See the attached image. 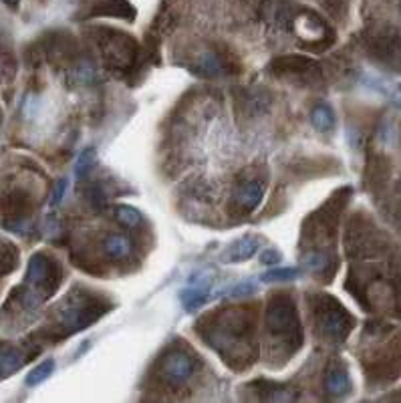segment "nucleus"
Segmentation results:
<instances>
[{
	"label": "nucleus",
	"instance_id": "f257e3e1",
	"mask_svg": "<svg viewBox=\"0 0 401 403\" xmlns=\"http://www.w3.org/2000/svg\"><path fill=\"white\" fill-rule=\"evenodd\" d=\"M24 305L35 307L39 305L42 298L51 295V291L57 286V280H53V262L44 255H35L28 260L26 268V278H24Z\"/></svg>",
	"mask_w": 401,
	"mask_h": 403
},
{
	"label": "nucleus",
	"instance_id": "ddd939ff",
	"mask_svg": "<svg viewBox=\"0 0 401 403\" xmlns=\"http://www.w3.org/2000/svg\"><path fill=\"white\" fill-rule=\"evenodd\" d=\"M115 220L126 228H137L144 222V216L133 206H117L115 208Z\"/></svg>",
	"mask_w": 401,
	"mask_h": 403
},
{
	"label": "nucleus",
	"instance_id": "4468645a",
	"mask_svg": "<svg viewBox=\"0 0 401 403\" xmlns=\"http://www.w3.org/2000/svg\"><path fill=\"white\" fill-rule=\"evenodd\" d=\"M95 160H97V151L95 148H87L79 153L77 157V166H75V175L77 178H87L89 171L95 168Z\"/></svg>",
	"mask_w": 401,
	"mask_h": 403
},
{
	"label": "nucleus",
	"instance_id": "f8f14e48",
	"mask_svg": "<svg viewBox=\"0 0 401 403\" xmlns=\"http://www.w3.org/2000/svg\"><path fill=\"white\" fill-rule=\"evenodd\" d=\"M53 371H55V359H44L35 369H31V373L26 375L24 381H26L28 387H37V385L46 381L53 375Z\"/></svg>",
	"mask_w": 401,
	"mask_h": 403
},
{
	"label": "nucleus",
	"instance_id": "1a4fd4ad",
	"mask_svg": "<svg viewBox=\"0 0 401 403\" xmlns=\"http://www.w3.org/2000/svg\"><path fill=\"white\" fill-rule=\"evenodd\" d=\"M327 391L333 393V395H341V393H347L351 389V377L345 369H331L329 375H327Z\"/></svg>",
	"mask_w": 401,
	"mask_h": 403
},
{
	"label": "nucleus",
	"instance_id": "2eb2a0df",
	"mask_svg": "<svg viewBox=\"0 0 401 403\" xmlns=\"http://www.w3.org/2000/svg\"><path fill=\"white\" fill-rule=\"evenodd\" d=\"M298 275H300V271L293 268V266H289V268H273V271L260 275V282H266V284H271V282H287V280L296 278Z\"/></svg>",
	"mask_w": 401,
	"mask_h": 403
},
{
	"label": "nucleus",
	"instance_id": "f3484780",
	"mask_svg": "<svg viewBox=\"0 0 401 403\" xmlns=\"http://www.w3.org/2000/svg\"><path fill=\"white\" fill-rule=\"evenodd\" d=\"M69 190V180L67 178H61L57 184H55V188H53V194H51V200H49V204L55 208V206H59L61 202H63L65 194Z\"/></svg>",
	"mask_w": 401,
	"mask_h": 403
},
{
	"label": "nucleus",
	"instance_id": "0eeeda50",
	"mask_svg": "<svg viewBox=\"0 0 401 403\" xmlns=\"http://www.w3.org/2000/svg\"><path fill=\"white\" fill-rule=\"evenodd\" d=\"M26 361V355L17 347H2L0 349V379L19 371Z\"/></svg>",
	"mask_w": 401,
	"mask_h": 403
},
{
	"label": "nucleus",
	"instance_id": "9d476101",
	"mask_svg": "<svg viewBox=\"0 0 401 403\" xmlns=\"http://www.w3.org/2000/svg\"><path fill=\"white\" fill-rule=\"evenodd\" d=\"M105 252L107 256H111L113 260H119V258H127L131 252V242L129 238L121 236V234H111L105 240Z\"/></svg>",
	"mask_w": 401,
	"mask_h": 403
},
{
	"label": "nucleus",
	"instance_id": "aec40b11",
	"mask_svg": "<svg viewBox=\"0 0 401 403\" xmlns=\"http://www.w3.org/2000/svg\"><path fill=\"white\" fill-rule=\"evenodd\" d=\"M4 73H6V63H4V55L0 53V81L4 79Z\"/></svg>",
	"mask_w": 401,
	"mask_h": 403
},
{
	"label": "nucleus",
	"instance_id": "6ab92c4d",
	"mask_svg": "<svg viewBox=\"0 0 401 403\" xmlns=\"http://www.w3.org/2000/svg\"><path fill=\"white\" fill-rule=\"evenodd\" d=\"M280 260H282V255L276 248H266V250L260 252V262L266 264V266H276Z\"/></svg>",
	"mask_w": 401,
	"mask_h": 403
},
{
	"label": "nucleus",
	"instance_id": "20e7f679",
	"mask_svg": "<svg viewBox=\"0 0 401 403\" xmlns=\"http://www.w3.org/2000/svg\"><path fill=\"white\" fill-rule=\"evenodd\" d=\"M321 327L329 339H343L351 329V318L343 311V307L325 309L321 315Z\"/></svg>",
	"mask_w": 401,
	"mask_h": 403
},
{
	"label": "nucleus",
	"instance_id": "7ed1b4c3",
	"mask_svg": "<svg viewBox=\"0 0 401 403\" xmlns=\"http://www.w3.org/2000/svg\"><path fill=\"white\" fill-rule=\"evenodd\" d=\"M162 373H164V377L169 383L182 385V383H186L194 375V361L186 353H180V351L169 353L168 357L164 359Z\"/></svg>",
	"mask_w": 401,
	"mask_h": 403
},
{
	"label": "nucleus",
	"instance_id": "a211bd4d",
	"mask_svg": "<svg viewBox=\"0 0 401 403\" xmlns=\"http://www.w3.org/2000/svg\"><path fill=\"white\" fill-rule=\"evenodd\" d=\"M256 291V284L254 282H250V280H246V282H240V284H234L232 289H228V297H244V295H250V293H254Z\"/></svg>",
	"mask_w": 401,
	"mask_h": 403
},
{
	"label": "nucleus",
	"instance_id": "39448f33",
	"mask_svg": "<svg viewBox=\"0 0 401 403\" xmlns=\"http://www.w3.org/2000/svg\"><path fill=\"white\" fill-rule=\"evenodd\" d=\"M258 246H260V240L256 236H244V238L236 240L232 246L222 255V262H232V264L244 262L256 255Z\"/></svg>",
	"mask_w": 401,
	"mask_h": 403
},
{
	"label": "nucleus",
	"instance_id": "6e6552de",
	"mask_svg": "<svg viewBox=\"0 0 401 403\" xmlns=\"http://www.w3.org/2000/svg\"><path fill=\"white\" fill-rule=\"evenodd\" d=\"M262 194H264V190H262V186L258 182H246L244 186H240L238 191H236V200H238V204L244 210H254L260 204Z\"/></svg>",
	"mask_w": 401,
	"mask_h": 403
},
{
	"label": "nucleus",
	"instance_id": "f03ea898",
	"mask_svg": "<svg viewBox=\"0 0 401 403\" xmlns=\"http://www.w3.org/2000/svg\"><path fill=\"white\" fill-rule=\"evenodd\" d=\"M295 307H291L289 300L278 298L273 300V307L268 309V329L273 331V335H291L293 329H296V318H295Z\"/></svg>",
	"mask_w": 401,
	"mask_h": 403
},
{
	"label": "nucleus",
	"instance_id": "9b49d317",
	"mask_svg": "<svg viewBox=\"0 0 401 403\" xmlns=\"http://www.w3.org/2000/svg\"><path fill=\"white\" fill-rule=\"evenodd\" d=\"M311 123L317 131H331L335 128V113L329 105H317L311 111Z\"/></svg>",
	"mask_w": 401,
	"mask_h": 403
},
{
	"label": "nucleus",
	"instance_id": "412c9836",
	"mask_svg": "<svg viewBox=\"0 0 401 403\" xmlns=\"http://www.w3.org/2000/svg\"><path fill=\"white\" fill-rule=\"evenodd\" d=\"M4 2H6V4H17L19 0H4Z\"/></svg>",
	"mask_w": 401,
	"mask_h": 403
},
{
	"label": "nucleus",
	"instance_id": "dca6fc26",
	"mask_svg": "<svg viewBox=\"0 0 401 403\" xmlns=\"http://www.w3.org/2000/svg\"><path fill=\"white\" fill-rule=\"evenodd\" d=\"M329 264V258L325 252H311L305 258V266L311 271V273H323Z\"/></svg>",
	"mask_w": 401,
	"mask_h": 403
},
{
	"label": "nucleus",
	"instance_id": "423d86ee",
	"mask_svg": "<svg viewBox=\"0 0 401 403\" xmlns=\"http://www.w3.org/2000/svg\"><path fill=\"white\" fill-rule=\"evenodd\" d=\"M180 300H182V305L186 307L188 313H194L202 305H206L208 300H212V293L206 282H191L190 289H184L180 293Z\"/></svg>",
	"mask_w": 401,
	"mask_h": 403
}]
</instances>
